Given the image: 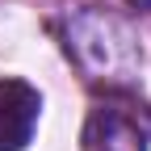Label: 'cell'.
Here are the masks:
<instances>
[{"label": "cell", "instance_id": "obj_1", "mask_svg": "<svg viewBox=\"0 0 151 151\" xmlns=\"http://www.w3.org/2000/svg\"><path fill=\"white\" fill-rule=\"evenodd\" d=\"M63 38V50L71 63L84 71L88 84L109 88V92H130L139 88L143 76V46L134 25L122 13L101 9V4H76L55 21Z\"/></svg>", "mask_w": 151, "mask_h": 151}, {"label": "cell", "instance_id": "obj_2", "mask_svg": "<svg viewBox=\"0 0 151 151\" xmlns=\"http://www.w3.org/2000/svg\"><path fill=\"white\" fill-rule=\"evenodd\" d=\"M38 118H42V92L29 80L4 76L0 80V151H25Z\"/></svg>", "mask_w": 151, "mask_h": 151}, {"label": "cell", "instance_id": "obj_3", "mask_svg": "<svg viewBox=\"0 0 151 151\" xmlns=\"http://www.w3.org/2000/svg\"><path fill=\"white\" fill-rule=\"evenodd\" d=\"M80 151H147V130L118 105H97L84 122Z\"/></svg>", "mask_w": 151, "mask_h": 151}, {"label": "cell", "instance_id": "obj_4", "mask_svg": "<svg viewBox=\"0 0 151 151\" xmlns=\"http://www.w3.org/2000/svg\"><path fill=\"white\" fill-rule=\"evenodd\" d=\"M122 4H130L134 13H151V0H122Z\"/></svg>", "mask_w": 151, "mask_h": 151}]
</instances>
